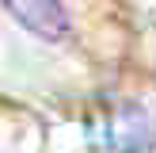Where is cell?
<instances>
[{
	"label": "cell",
	"mask_w": 156,
	"mask_h": 153,
	"mask_svg": "<svg viewBox=\"0 0 156 153\" xmlns=\"http://www.w3.org/2000/svg\"><path fill=\"white\" fill-rule=\"evenodd\" d=\"M4 8L12 12V19H19L30 35L46 38V42H57L69 31V19L57 0H4Z\"/></svg>",
	"instance_id": "6da1fadb"
}]
</instances>
